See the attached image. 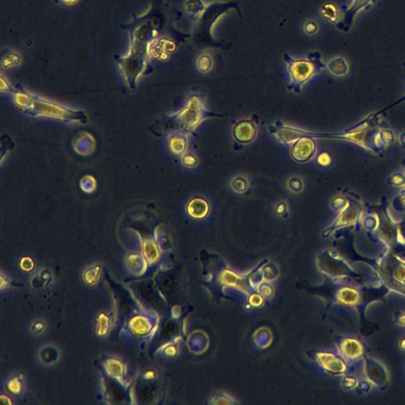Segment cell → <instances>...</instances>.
Segmentation results:
<instances>
[{"label":"cell","instance_id":"obj_1","mask_svg":"<svg viewBox=\"0 0 405 405\" xmlns=\"http://www.w3.org/2000/svg\"><path fill=\"white\" fill-rule=\"evenodd\" d=\"M218 116L206 109L205 101L200 93H193L188 97L186 106L180 112L178 118L185 133H190L207 118Z\"/></svg>","mask_w":405,"mask_h":405},{"label":"cell","instance_id":"obj_2","mask_svg":"<svg viewBox=\"0 0 405 405\" xmlns=\"http://www.w3.org/2000/svg\"><path fill=\"white\" fill-rule=\"evenodd\" d=\"M288 63V71L291 76V82L288 85V90L299 93L304 85L308 82L318 71V67L306 60H292L288 56L286 58Z\"/></svg>","mask_w":405,"mask_h":405},{"label":"cell","instance_id":"obj_3","mask_svg":"<svg viewBox=\"0 0 405 405\" xmlns=\"http://www.w3.org/2000/svg\"><path fill=\"white\" fill-rule=\"evenodd\" d=\"M316 144L311 137H303L296 140L291 148V156L298 163H307L315 155Z\"/></svg>","mask_w":405,"mask_h":405},{"label":"cell","instance_id":"obj_4","mask_svg":"<svg viewBox=\"0 0 405 405\" xmlns=\"http://www.w3.org/2000/svg\"><path fill=\"white\" fill-rule=\"evenodd\" d=\"M232 134L236 142L241 144H250L256 138L257 127L252 120H241L233 126Z\"/></svg>","mask_w":405,"mask_h":405},{"label":"cell","instance_id":"obj_5","mask_svg":"<svg viewBox=\"0 0 405 405\" xmlns=\"http://www.w3.org/2000/svg\"><path fill=\"white\" fill-rule=\"evenodd\" d=\"M187 214L195 219H205L210 212V205L201 197L191 199L186 205Z\"/></svg>","mask_w":405,"mask_h":405},{"label":"cell","instance_id":"obj_6","mask_svg":"<svg viewBox=\"0 0 405 405\" xmlns=\"http://www.w3.org/2000/svg\"><path fill=\"white\" fill-rule=\"evenodd\" d=\"M187 145L188 140L185 136L182 134H175L170 140V148L176 155H183L186 151Z\"/></svg>","mask_w":405,"mask_h":405},{"label":"cell","instance_id":"obj_7","mask_svg":"<svg viewBox=\"0 0 405 405\" xmlns=\"http://www.w3.org/2000/svg\"><path fill=\"white\" fill-rule=\"evenodd\" d=\"M230 188L237 194H244L249 188V182L244 176H237L230 181Z\"/></svg>","mask_w":405,"mask_h":405},{"label":"cell","instance_id":"obj_8","mask_svg":"<svg viewBox=\"0 0 405 405\" xmlns=\"http://www.w3.org/2000/svg\"><path fill=\"white\" fill-rule=\"evenodd\" d=\"M197 69L202 73H207L213 67V60L209 55H202L196 61Z\"/></svg>","mask_w":405,"mask_h":405},{"label":"cell","instance_id":"obj_9","mask_svg":"<svg viewBox=\"0 0 405 405\" xmlns=\"http://www.w3.org/2000/svg\"><path fill=\"white\" fill-rule=\"evenodd\" d=\"M288 187L289 190L295 194L302 193L304 188L303 181L299 177H293L288 181Z\"/></svg>","mask_w":405,"mask_h":405},{"label":"cell","instance_id":"obj_10","mask_svg":"<svg viewBox=\"0 0 405 405\" xmlns=\"http://www.w3.org/2000/svg\"><path fill=\"white\" fill-rule=\"evenodd\" d=\"M181 161L182 164L188 168H194L199 163L198 159L193 154H186L184 155Z\"/></svg>","mask_w":405,"mask_h":405},{"label":"cell","instance_id":"obj_11","mask_svg":"<svg viewBox=\"0 0 405 405\" xmlns=\"http://www.w3.org/2000/svg\"><path fill=\"white\" fill-rule=\"evenodd\" d=\"M275 211H276L277 215H280V216L286 217L288 215V205H287L284 202H281V203H280V204L276 206V207H275Z\"/></svg>","mask_w":405,"mask_h":405},{"label":"cell","instance_id":"obj_12","mask_svg":"<svg viewBox=\"0 0 405 405\" xmlns=\"http://www.w3.org/2000/svg\"><path fill=\"white\" fill-rule=\"evenodd\" d=\"M317 30H318V27L314 22H309L305 26V31L307 34H315Z\"/></svg>","mask_w":405,"mask_h":405},{"label":"cell","instance_id":"obj_13","mask_svg":"<svg viewBox=\"0 0 405 405\" xmlns=\"http://www.w3.org/2000/svg\"><path fill=\"white\" fill-rule=\"evenodd\" d=\"M58 2L63 4H72L77 2V0H58Z\"/></svg>","mask_w":405,"mask_h":405}]
</instances>
